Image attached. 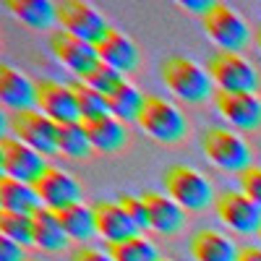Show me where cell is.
<instances>
[{
	"instance_id": "1",
	"label": "cell",
	"mask_w": 261,
	"mask_h": 261,
	"mask_svg": "<svg viewBox=\"0 0 261 261\" xmlns=\"http://www.w3.org/2000/svg\"><path fill=\"white\" fill-rule=\"evenodd\" d=\"M162 81L178 99L188 105H204L217 94L209 68L180 55H172L162 63Z\"/></svg>"
},
{
	"instance_id": "2",
	"label": "cell",
	"mask_w": 261,
	"mask_h": 261,
	"mask_svg": "<svg viewBox=\"0 0 261 261\" xmlns=\"http://www.w3.org/2000/svg\"><path fill=\"white\" fill-rule=\"evenodd\" d=\"M165 191L170 199H175L186 212H206L212 204H217L214 188L206 175H201L199 170H193L188 165H172L165 170Z\"/></svg>"
},
{
	"instance_id": "3",
	"label": "cell",
	"mask_w": 261,
	"mask_h": 261,
	"mask_svg": "<svg viewBox=\"0 0 261 261\" xmlns=\"http://www.w3.org/2000/svg\"><path fill=\"white\" fill-rule=\"evenodd\" d=\"M201 149L212 165L227 172H246L251 167V149L243 136L230 128H206L201 136Z\"/></svg>"
},
{
	"instance_id": "4",
	"label": "cell",
	"mask_w": 261,
	"mask_h": 261,
	"mask_svg": "<svg viewBox=\"0 0 261 261\" xmlns=\"http://www.w3.org/2000/svg\"><path fill=\"white\" fill-rule=\"evenodd\" d=\"M139 125L160 144H178L188 134V120L172 102L162 97H146L144 113L139 118Z\"/></svg>"
},
{
	"instance_id": "5",
	"label": "cell",
	"mask_w": 261,
	"mask_h": 261,
	"mask_svg": "<svg viewBox=\"0 0 261 261\" xmlns=\"http://www.w3.org/2000/svg\"><path fill=\"white\" fill-rule=\"evenodd\" d=\"M209 73L220 92H235V94H256L261 79L253 65L241 53H214L209 60Z\"/></svg>"
},
{
	"instance_id": "6",
	"label": "cell",
	"mask_w": 261,
	"mask_h": 261,
	"mask_svg": "<svg viewBox=\"0 0 261 261\" xmlns=\"http://www.w3.org/2000/svg\"><path fill=\"white\" fill-rule=\"evenodd\" d=\"M0 167H3V178H13V180L34 186L45 175V170L50 165L45 154L34 151L16 136H3L0 139Z\"/></svg>"
},
{
	"instance_id": "7",
	"label": "cell",
	"mask_w": 261,
	"mask_h": 261,
	"mask_svg": "<svg viewBox=\"0 0 261 261\" xmlns=\"http://www.w3.org/2000/svg\"><path fill=\"white\" fill-rule=\"evenodd\" d=\"M58 21H60L63 32L89 42V45H94V47L113 32L110 27H107L105 16L94 6L81 3V0H65V3H58Z\"/></svg>"
},
{
	"instance_id": "8",
	"label": "cell",
	"mask_w": 261,
	"mask_h": 261,
	"mask_svg": "<svg viewBox=\"0 0 261 261\" xmlns=\"http://www.w3.org/2000/svg\"><path fill=\"white\" fill-rule=\"evenodd\" d=\"M11 136L18 141H24L34 151L45 157L58 154V123L50 120L45 113L39 110H24V113H13L11 120Z\"/></svg>"
},
{
	"instance_id": "9",
	"label": "cell",
	"mask_w": 261,
	"mask_h": 261,
	"mask_svg": "<svg viewBox=\"0 0 261 261\" xmlns=\"http://www.w3.org/2000/svg\"><path fill=\"white\" fill-rule=\"evenodd\" d=\"M204 32L214 45L222 47V53H241L251 39L246 21L225 3H214L212 11L204 16Z\"/></svg>"
},
{
	"instance_id": "10",
	"label": "cell",
	"mask_w": 261,
	"mask_h": 261,
	"mask_svg": "<svg viewBox=\"0 0 261 261\" xmlns=\"http://www.w3.org/2000/svg\"><path fill=\"white\" fill-rule=\"evenodd\" d=\"M222 225L238 235L261 232V206H256L243 191H222L214 204Z\"/></svg>"
},
{
	"instance_id": "11",
	"label": "cell",
	"mask_w": 261,
	"mask_h": 261,
	"mask_svg": "<svg viewBox=\"0 0 261 261\" xmlns=\"http://www.w3.org/2000/svg\"><path fill=\"white\" fill-rule=\"evenodd\" d=\"M34 188H37L42 206L50 209V212H63L73 204H81V196H84L81 183L71 175V172L53 167V165L45 170V175L34 183Z\"/></svg>"
},
{
	"instance_id": "12",
	"label": "cell",
	"mask_w": 261,
	"mask_h": 261,
	"mask_svg": "<svg viewBox=\"0 0 261 261\" xmlns=\"http://www.w3.org/2000/svg\"><path fill=\"white\" fill-rule=\"evenodd\" d=\"M37 110L45 113L50 120L58 125L65 123H81L79 113V102L73 94L71 84H60V81H39L37 84Z\"/></svg>"
},
{
	"instance_id": "13",
	"label": "cell",
	"mask_w": 261,
	"mask_h": 261,
	"mask_svg": "<svg viewBox=\"0 0 261 261\" xmlns=\"http://www.w3.org/2000/svg\"><path fill=\"white\" fill-rule=\"evenodd\" d=\"M50 47H53L55 58H58L71 73H76L81 81L102 63L94 45H89V42H84V39H79V37H73V34H68V32H55V34L50 37Z\"/></svg>"
},
{
	"instance_id": "14",
	"label": "cell",
	"mask_w": 261,
	"mask_h": 261,
	"mask_svg": "<svg viewBox=\"0 0 261 261\" xmlns=\"http://www.w3.org/2000/svg\"><path fill=\"white\" fill-rule=\"evenodd\" d=\"M214 105L220 115L238 130H258L261 128V99L258 94H235L220 92L214 94Z\"/></svg>"
},
{
	"instance_id": "15",
	"label": "cell",
	"mask_w": 261,
	"mask_h": 261,
	"mask_svg": "<svg viewBox=\"0 0 261 261\" xmlns=\"http://www.w3.org/2000/svg\"><path fill=\"white\" fill-rule=\"evenodd\" d=\"M141 199H144L146 212H149L151 230H157L160 235H178L186 227V209L175 199H170L167 193L146 191Z\"/></svg>"
},
{
	"instance_id": "16",
	"label": "cell",
	"mask_w": 261,
	"mask_h": 261,
	"mask_svg": "<svg viewBox=\"0 0 261 261\" xmlns=\"http://www.w3.org/2000/svg\"><path fill=\"white\" fill-rule=\"evenodd\" d=\"M0 99L8 110L24 113L37 107V84L11 65H0Z\"/></svg>"
},
{
	"instance_id": "17",
	"label": "cell",
	"mask_w": 261,
	"mask_h": 261,
	"mask_svg": "<svg viewBox=\"0 0 261 261\" xmlns=\"http://www.w3.org/2000/svg\"><path fill=\"white\" fill-rule=\"evenodd\" d=\"M94 220H97V235L105 238L107 246L128 241L134 235H141L136 225L130 222V217L120 206V201H97L94 204Z\"/></svg>"
},
{
	"instance_id": "18",
	"label": "cell",
	"mask_w": 261,
	"mask_h": 261,
	"mask_svg": "<svg viewBox=\"0 0 261 261\" xmlns=\"http://www.w3.org/2000/svg\"><path fill=\"white\" fill-rule=\"evenodd\" d=\"M97 53H99V60H102V63H107L110 68L120 71L123 76L139 71V63H141L139 47H136L125 34H120V32H115V29L97 45Z\"/></svg>"
},
{
	"instance_id": "19",
	"label": "cell",
	"mask_w": 261,
	"mask_h": 261,
	"mask_svg": "<svg viewBox=\"0 0 261 261\" xmlns=\"http://www.w3.org/2000/svg\"><path fill=\"white\" fill-rule=\"evenodd\" d=\"M188 248H191L193 261H238V253H241V248L227 235L209 227L193 232Z\"/></svg>"
},
{
	"instance_id": "20",
	"label": "cell",
	"mask_w": 261,
	"mask_h": 261,
	"mask_svg": "<svg viewBox=\"0 0 261 261\" xmlns=\"http://www.w3.org/2000/svg\"><path fill=\"white\" fill-rule=\"evenodd\" d=\"M84 128L92 141V149L105 151V154H115V151L125 149L128 144V125L113 115L94 120V123H84Z\"/></svg>"
},
{
	"instance_id": "21",
	"label": "cell",
	"mask_w": 261,
	"mask_h": 261,
	"mask_svg": "<svg viewBox=\"0 0 261 261\" xmlns=\"http://www.w3.org/2000/svg\"><path fill=\"white\" fill-rule=\"evenodd\" d=\"M0 206H3V212L34 217L42 209V201L34 186L13 180V178H0Z\"/></svg>"
},
{
	"instance_id": "22",
	"label": "cell",
	"mask_w": 261,
	"mask_h": 261,
	"mask_svg": "<svg viewBox=\"0 0 261 261\" xmlns=\"http://www.w3.org/2000/svg\"><path fill=\"white\" fill-rule=\"evenodd\" d=\"M71 243V238L65 235L58 212H50L42 206L34 214V246L42 248L45 253H60Z\"/></svg>"
},
{
	"instance_id": "23",
	"label": "cell",
	"mask_w": 261,
	"mask_h": 261,
	"mask_svg": "<svg viewBox=\"0 0 261 261\" xmlns=\"http://www.w3.org/2000/svg\"><path fill=\"white\" fill-rule=\"evenodd\" d=\"M107 107H110V115L123 120L125 125L128 123H139L141 113H144V105H146V94H141L134 84L123 81L113 94H107Z\"/></svg>"
},
{
	"instance_id": "24",
	"label": "cell",
	"mask_w": 261,
	"mask_h": 261,
	"mask_svg": "<svg viewBox=\"0 0 261 261\" xmlns=\"http://www.w3.org/2000/svg\"><path fill=\"white\" fill-rule=\"evenodd\" d=\"M60 217V225L65 230V235L71 241H79V243H86L97 235V220H94V206H86L84 201L81 204H73L68 209L58 212Z\"/></svg>"
},
{
	"instance_id": "25",
	"label": "cell",
	"mask_w": 261,
	"mask_h": 261,
	"mask_svg": "<svg viewBox=\"0 0 261 261\" xmlns=\"http://www.w3.org/2000/svg\"><path fill=\"white\" fill-rule=\"evenodd\" d=\"M6 6L32 29H47L58 21V3L50 0H8Z\"/></svg>"
},
{
	"instance_id": "26",
	"label": "cell",
	"mask_w": 261,
	"mask_h": 261,
	"mask_svg": "<svg viewBox=\"0 0 261 261\" xmlns=\"http://www.w3.org/2000/svg\"><path fill=\"white\" fill-rule=\"evenodd\" d=\"M58 151L71 160H84L92 154V141L86 136L84 123H65L58 125Z\"/></svg>"
},
{
	"instance_id": "27",
	"label": "cell",
	"mask_w": 261,
	"mask_h": 261,
	"mask_svg": "<svg viewBox=\"0 0 261 261\" xmlns=\"http://www.w3.org/2000/svg\"><path fill=\"white\" fill-rule=\"evenodd\" d=\"M73 94L79 102V113H81V123H94L110 115V107H107L105 94H99L97 89H92L89 84L84 81H73Z\"/></svg>"
},
{
	"instance_id": "28",
	"label": "cell",
	"mask_w": 261,
	"mask_h": 261,
	"mask_svg": "<svg viewBox=\"0 0 261 261\" xmlns=\"http://www.w3.org/2000/svg\"><path fill=\"white\" fill-rule=\"evenodd\" d=\"M107 251H110L115 261H160L157 246L146 241V235H134L128 241L113 243V246H107Z\"/></svg>"
},
{
	"instance_id": "29",
	"label": "cell",
	"mask_w": 261,
	"mask_h": 261,
	"mask_svg": "<svg viewBox=\"0 0 261 261\" xmlns=\"http://www.w3.org/2000/svg\"><path fill=\"white\" fill-rule=\"evenodd\" d=\"M0 232L8 241L18 246H34V217L29 214H13L0 209Z\"/></svg>"
},
{
	"instance_id": "30",
	"label": "cell",
	"mask_w": 261,
	"mask_h": 261,
	"mask_svg": "<svg viewBox=\"0 0 261 261\" xmlns=\"http://www.w3.org/2000/svg\"><path fill=\"white\" fill-rule=\"evenodd\" d=\"M123 81H125V76H123L120 71L110 68L107 63H99L97 68L84 79V84H89L92 89H97V92H99V94H105V97H107V94H113Z\"/></svg>"
},
{
	"instance_id": "31",
	"label": "cell",
	"mask_w": 261,
	"mask_h": 261,
	"mask_svg": "<svg viewBox=\"0 0 261 261\" xmlns=\"http://www.w3.org/2000/svg\"><path fill=\"white\" fill-rule=\"evenodd\" d=\"M120 206L125 209V214L130 217V222L136 225V230H139V232L151 230V225H149V212H146V204H144L141 196L123 193V196H120Z\"/></svg>"
},
{
	"instance_id": "32",
	"label": "cell",
	"mask_w": 261,
	"mask_h": 261,
	"mask_svg": "<svg viewBox=\"0 0 261 261\" xmlns=\"http://www.w3.org/2000/svg\"><path fill=\"white\" fill-rule=\"evenodd\" d=\"M241 191L256 206H261V167L258 165H251L246 172H241Z\"/></svg>"
},
{
	"instance_id": "33",
	"label": "cell",
	"mask_w": 261,
	"mask_h": 261,
	"mask_svg": "<svg viewBox=\"0 0 261 261\" xmlns=\"http://www.w3.org/2000/svg\"><path fill=\"white\" fill-rule=\"evenodd\" d=\"M0 261H29V258L24 253V246L3 238V241H0Z\"/></svg>"
},
{
	"instance_id": "34",
	"label": "cell",
	"mask_w": 261,
	"mask_h": 261,
	"mask_svg": "<svg viewBox=\"0 0 261 261\" xmlns=\"http://www.w3.org/2000/svg\"><path fill=\"white\" fill-rule=\"evenodd\" d=\"M71 261H115L110 256V251H99V248H92V246H81L73 251V258Z\"/></svg>"
},
{
	"instance_id": "35",
	"label": "cell",
	"mask_w": 261,
	"mask_h": 261,
	"mask_svg": "<svg viewBox=\"0 0 261 261\" xmlns=\"http://www.w3.org/2000/svg\"><path fill=\"white\" fill-rule=\"evenodd\" d=\"M180 6H183V8H188L191 13H199V16L204 18V16L212 11V6H214V3H209V0H204V3H193V0H183Z\"/></svg>"
},
{
	"instance_id": "36",
	"label": "cell",
	"mask_w": 261,
	"mask_h": 261,
	"mask_svg": "<svg viewBox=\"0 0 261 261\" xmlns=\"http://www.w3.org/2000/svg\"><path fill=\"white\" fill-rule=\"evenodd\" d=\"M238 261H261V246H243Z\"/></svg>"
},
{
	"instance_id": "37",
	"label": "cell",
	"mask_w": 261,
	"mask_h": 261,
	"mask_svg": "<svg viewBox=\"0 0 261 261\" xmlns=\"http://www.w3.org/2000/svg\"><path fill=\"white\" fill-rule=\"evenodd\" d=\"M256 42H258V47H261V27L256 29Z\"/></svg>"
},
{
	"instance_id": "38",
	"label": "cell",
	"mask_w": 261,
	"mask_h": 261,
	"mask_svg": "<svg viewBox=\"0 0 261 261\" xmlns=\"http://www.w3.org/2000/svg\"><path fill=\"white\" fill-rule=\"evenodd\" d=\"M160 261H170V258H160Z\"/></svg>"
},
{
	"instance_id": "39",
	"label": "cell",
	"mask_w": 261,
	"mask_h": 261,
	"mask_svg": "<svg viewBox=\"0 0 261 261\" xmlns=\"http://www.w3.org/2000/svg\"><path fill=\"white\" fill-rule=\"evenodd\" d=\"M29 261H34V258H29Z\"/></svg>"
},
{
	"instance_id": "40",
	"label": "cell",
	"mask_w": 261,
	"mask_h": 261,
	"mask_svg": "<svg viewBox=\"0 0 261 261\" xmlns=\"http://www.w3.org/2000/svg\"><path fill=\"white\" fill-rule=\"evenodd\" d=\"M258 238H261V232H258Z\"/></svg>"
}]
</instances>
